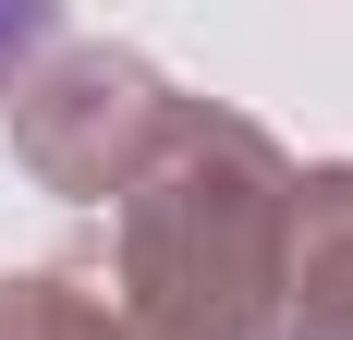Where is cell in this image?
Wrapping results in <instances>:
<instances>
[{
    "mask_svg": "<svg viewBox=\"0 0 353 340\" xmlns=\"http://www.w3.org/2000/svg\"><path fill=\"white\" fill-rule=\"evenodd\" d=\"M0 49H25V25H0Z\"/></svg>",
    "mask_w": 353,
    "mask_h": 340,
    "instance_id": "6da1fadb",
    "label": "cell"
}]
</instances>
